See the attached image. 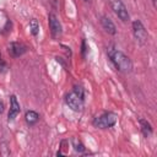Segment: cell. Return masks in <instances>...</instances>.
<instances>
[{
	"label": "cell",
	"mask_w": 157,
	"mask_h": 157,
	"mask_svg": "<svg viewBox=\"0 0 157 157\" xmlns=\"http://www.w3.org/2000/svg\"><path fill=\"white\" fill-rule=\"evenodd\" d=\"M107 54H108L110 61L113 63V65L115 66V69L119 70L120 72L128 74L132 70V63H131L130 58L121 50H119L114 47H109L107 50Z\"/></svg>",
	"instance_id": "cell-1"
},
{
	"label": "cell",
	"mask_w": 157,
	"mask_h": 157,
	"mask_svg": "<svg viewBox=\"0 0 157 157\" xmlns=\"http://www.w3.org/2000/svg\"><path fill=\"white\" fill-rule=\"evenodd\" d=\"M117 119H118V117H117L115 113H113V112H104V113L97 115L93 119L92 124H93V126L99 128V129H109V128L115 125Z\"/></svg>",
	"instance_id": "cell-2"
},
{
	"label": "cell",
	"mask_w": 157,
	"mask_h": 157,
	"mask_svg": "<svg viewBox=\"0 0 157 157\" xmlns=\"http://www.w3.org/2000/svg\"><path fill=\"white\" fill-rule=\"evenodd\" d=\"M131 28H132V34H134L135 39L139 43L145 44L147 42V39H148V33H147L144 23L140 20H135V21H132Z\"/></svg>",
	"instance_id": "cell-3"
},
{
	"label": "cell",
	"mask_w": 157,
	"mask_h": 157,
	"mask_svg": "<svg viewBox=\"0 0 157 157\" xmlns=\"http://www.w3.org/2000/svg\"><path fill=\"white\" fill-rule=\"evenodd\" d=\"M110 7H112L113 12L118 16V18L121 20L123 22H128L130 20L128 9L121 0H110Z\"/></svg>",
	"instance_id": "cell-4"
},
{
	"label": "cell",
	"mask_w": 157,
	"mask_h": 157,
	"mask_svg": "<svg viewBox=\"0 0 157 157\" xmlns=\"http://www.w3.org/2000/svg\"><path fill=\"white\" fill-rule=\"evenodd\" d=\"M48 25H49V29H50V34L54 39H58L61 37L63 34V26L59 21V18L56 17L55 13H49L48 16Z\"/></svg>",
	"instance_id": "cell-5"
},
{
	"label": "cell",
	"mask_w": 157,
	"mask_h": 157,
	"mask_svg": "<svg viewBox=\"0 0 157 157\" xmlns=\"http://www.w3.org/2000/svg\"><path fill=\"white\" fill-rule=\"evenodd\" d=\"M65 103L74 112H81L83 108V99H81L75 92H70L65 94Z\"/></svg>",
	"instance_id": "cell-6"
},
{
	"label": "cell",
	"mask_w": 157,
	"mask_h": 157,
	"mask_svg": "<svg viewBox=\"0 0 157 157\" xmlns=\"http://www.w3.org/2000/svg\"><path fill=\"white\" fill-rule=\"evenodd\" d=\"M21 112V107L20 103L17 101V97L15 94L10 96V109H9V114H7V120L9 121H13L16 119V117L20 114Z\"/></svg>",
	"instance_id": "cell-7"
},
{
	"label": "cell",
	"mask_w": 157,
	"mask_h": 157,
	"mask_svg": "<svg viewBox=\"0 0 157 157\" xmlns=\"http://www.w3.org/2000/svg\"><path fill=\"white\" fill-rule=\"evenodd\" d=\"M9 54L11 58H18L21 55H23L27 50L26 45H23L22 43H18V42H11L9 44Z\"/></svg>",
	"instance_id": "cell-8"
},
{
	"label": "cell",
	"mask_w": 157,
	"mask_h": 157,
	"mask_svg": "<svg viewBox=\"0 0 157 157\" xmlns=\"http://www.w3.org/2000/svg\"><path fill=\"white\" fill-rule=\"evenodd\" d=\"M101 25H102L103 29H104L107 33H109V34H112V36H114V34L117 33V27H115L114 22H113L108 16H105V15L101 16Z\"/></svg>",
	"instance_id": "cell-9"
},
{
	"label": "cell",
	"mask_w": 157,
	"mask_h": 157,
	"mask_svg": "<svg viewBox=\"0 0 157 157\" xmlns=\"http://www.w3.org/2000/svg\"><path fill=\"white\" fill-rule=\"evenodd\" d=\"M25 120L29 126H33L38 123L39 120V114L36 110H27L25 114Z\"/></svg>",
	"instance_id": "cell-10"
},
{
	"label": "cell",
	"mask_w": 157,
	"mask_h": 157,
	"mask_svg": "<svg viewBox=\"0 0 157 157\" xmlns=\"http://www.w3.org/2000/svg\"><path fill=\"white\" fill-rule=\"evenodd\" d=\"M140 123V129H141V132L145 137H150L153 132V129H152V125L146 120V119H140L139 120Z\"/></svg>",
	"instance_id": "cell-11"
},
{
	"label": "cell",
	"mask_w": 157,
	"mask_h": 157,
	"mask_svg": "<svg viewBox=\"0 0 157 157\" xmlns=\"http://www.w3.org/2000/svg\"><path fill=\"white\" fill-rule=\"evenodd\" d=\"M29 31H31L33 37L38 36V33H39V23H38V21L36 18H32L29 21Z\"/></svg>",
	"instance_id": "cell-12"
},
{
	"label": "cell",
	"mask_w": 157,
	"mask_h": 157,
	"mask_svg": "<svg viewBox=\"0 0 157 157\" xmlns=\"http://www.w3.org/2000/svg\"><path fill=\"white\" fill-rule=\"evenodd\" d=\"M11 155L10 147H9V142L7 141H1L0 142V156L2 157H9Z\"/></svg>",
	"instance_id": "cell-13"
},
{
	"label": "cell",
	"mask_w": 157,
	"mask_h": 157,
	"mask_svg": "<svg viewBox=\"0 0 157 157\" xmlns=\"http://www.w3.org/2000/svg\"><path fill=\"white\" fill-rule=\"evenodd\" d=\"M72 146H74V148H75V151L76 152H78V153H82V152H85V146H83V144L80 141V140H77V139H72Z\"/></svg>",
	"instance_id": "cell-14"
},
{
	"label": "cell",
	"mask_w": 157,
	"mask_h": 157,
	"mask_svg": "<svg viewBox=\"0 0 157 157\" xmlns=\"http://www.w3.org/2000/svg\"><path fill=\"white\" fill-rule=\"evenodd\" d=\"M72 92H75L81 99H85V90H83V87L82 86H78V85H75L74 86V91Z\"/></svg>",
	"instance_id": "cell-15"
},
{
	"label": "cell",
	"mask_w": 157,
	"mask_h": 157,
	"mask_svg": "<svg viewBox=\"0 0 157 157\" xmlns=\"http://www.w3.org/2000/svg\"><path fill=\"white\" fill-rule=\"evenodd\" d=\"M7 70V64L5 63V60L1 58V54H0V72H5Z\"/></svg>",
	"instance_id": "cell-16"
},
{
	"label": "cell",
	"mask_w": 157,
	"mask_h": 157,
	"mask_svg": "<svg viewBox=\"0 0 157 157\" xmlns=\"http://www.w3.org/2000/svg\"><path fill=\"white\" fill-rule=\"evenodd\" d=\"M86 50H87V48H86V42L82 40V55H83V56H85V54H86Z\"/></svg>",
	"instance_id": "cell-17"
},
{
	"label": "cell",
	"mask_w": 157,
	"mask_h": 157,
	"mask_svg": "<svg viewBox=\"0 0 157 157\" xmlns=\"http://www.w3.org/2000/svg\"><path fill=\"white\" fill-rule=\"evenodd\" d=\"M4 109H5V108H4V104H2V102L0 101V114L4 113Z\"/></svg>",
	"instance_id": "cell-18"
},
{
	"label": "cell",
	"mask_w": 157,
	"mask_h": 157,
	"mask_svg": "<svg viewBox=\"0 0 157 157\" xmlns=\"http://www.w3.org/2000/svg\"><path fill=\"white\" fill-rule=\"evenodd\" d=\"M152 2H153V7L156 9V0H152Z\"/></svg>",
	"instance_id": "cell-19"
},
{
	"label": "cell",
	"mask_w": 157,
	"mask_h": 157,
	"mask_svg": "<svg viewBox=\"0 0 157 157\" xmlns=\"http://www.w3.org/2000/svg\"><path fill=\"white\" fill-rule=\"evenodd\" d=\"M83 1H86V2H88V1H90V0H83Z\"/></svg>",
	"instance_id": "cell-20"
}]
</instances>
